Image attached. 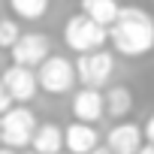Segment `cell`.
<instances>
[{
	"label": "cell",
	"instance_id": "obj_1",
	"mask_svg": "<svg viewBox=\"0 0 154 154\" xmlns=\"http://www.w3.org/2000/svg\"><path fill=\"white\" fill-rule=\"evenodd\" d=\"M109 42L121 57H145L154 51V15L142 6H121L109 27Z\"/></svg>",
	"mask_w": 154,
	"mask_h": 154
},
{
	"label": "cell",
	"instance_id": "obj_2",
	"mask_svg": "<svg viewBox=\"0 0 154 154\" xmlns=\"http://www.w3.org/2000/svg\"><path fill=\"white\" fill-rule=\"evenodd\" d=\"M63 42L69 51L75 54H88V51H100L109 42V27L97 24L94 18H88L85 12H75L63 21Z\"/></svg>",
	"mask_w": 154,
	"mask_h": 154
},
{
	"label": "cell",
	"instance_id": "obj_3",
	"mask_svg": "<svg viewBox=\"0 0 154 154\" xmlns=\"http://www.w3.org/2000/svg\"><path fill=\"white\" fill-rule=\"evenodd\" d=\"M36 127H39V121L30 106H12L0 118V145L12 148V151H24L33 145Z\"/></svg>",
	"mask_w": 154,
	"mask_h": 154
},
{
	"label": "cell",
	"instance_id": "obj_4",
	"mask_svg": "<svg viewBox=\"0 0 154 154\" xmlns=\"http://www.w3.org/2000/svg\"><path fill=\"white\" fill-rule=\"evenodd\" d=\"M36 79H39V91L51 94V97H60V94H69L79 82L75 75V63L63 54H51L39 69H36Z\"/></svg>",
	"mask_w": 154,
	"mask_h": 154
},
{
	"label": "cell",
	"instance_id": "obj_5",
	"mask_svg": "<svg viewBox=\"0 0 154 154\" xmlns=\"http://www.w3.org/2000/svg\"><path fill=\"white\" fill-rule=\"evenodd\" d=\"M112 69H115V54L100 48V51H88L75 57V75H79L82 88H103L112 79Z\"/></svg>",
	"mask_w": 154,
	"mask_h": 154
},
{
	"label": "cell",
	"instance_id": "obj_6",
	"mask_svg": "<svg viewBox=\"0 0 154 154\" xmlns=\"http://www.w3.org/2000/svg\"><path fill=\"white\" fill-rule=\"evenodd\" d=\"M9 57H12V63H18V66L39 69V66L51 57V39H48L45 33H36V30L21 33V39L15 42V48L9 51Z\"/></svg>",
	"mask_w": 154,
	"mask_h": 154
},
{
	"label": "cell",
	"instance_id": "obj_7",
	"mask_svg": "<svg viewBox=\"0 0 154 154\" xmlns=\"http://www.w3.org/2000/svg\"><path fill=\"white\" fill-rule=\"evenodd\" d=\"M0 82L6 85V91L12 94L15 106H27L36 94H39V79H36V69L30 66H18V63H9L0 75Z\"/></svg>",
	"mask_w": 154,
	"mask_h": 154
},
{
	"label": "cell",
	"instance_id": "obj_8",
	"mask_svg": "<svg viewBox=\"0 0 154 154\" xmlns=\"http://www.w3.org/2000/svg\"><path fill=\"white\" fill-rule=\"evenodd\" d=\"M72 118L82 121V124H97L103 115H106V94L97 91V88H79L72 94Z\"/></svg>",
	"mask_w": 154,
	"mask_h": 154
},
{
	"label": "cell",
	"instance_id": "obj_9",
	"mask_svg": "<svg viewBox=\"0 0 154 154\" xmlns=\"http://www.w3.org/2000/svg\"><path fill=\"white\" fill-rule=\"evenodd\" d=\"M142 139H145V133H142L139 124H133V121H118V124H112V130L106 133V148H109L112 154H139V148L145 145Z\"/></svg>",
	"mask_w": 154,
	"mask_h": 154
},
{
	"label": "cell",
	"instance_id": "obj_10",
	"mask_svg": "<svg viewBox=\"0 0 154 154\" xmlns=\"http://www.w3.org/2000/svg\"><path fill=\"white\" fill-rule=\"evenodd\" d=\"M63 139H66V154H91L100 148V133L94 124H82L75 121L63 130Z\"/></svg>",
	"mask_w": 154,
	"mask_h": 154
},
{
	"label": "cell",
	"instance_id": "obj_11",
	"mask_svg": "<svg viewBox=\"0 0 154 154\" xmlns=\"http://www.w3.org/2000/svg\"><path fill=\"white\" fill-rule=\"evenodd\" d=\"M30 151L36 154H66V139H63V130L51 121L39 124L36 127V136H33V145Z\"/></svg>",
	"mask_w": 154,
	"mask_h": 154
},
{
	"label": "cell",
	"instance_id": "obj_12",
	"mask_svg": "<svg viewBox=\"0 0 154 154\" xmlns=\"http://www.w3.org/2000/svg\"><path fill=\"white\" fill-rule=\"evenodd\" d=\"M133 112V94L124 85H112L106 91V115L115 121H127V115Z\"/></svg>",
	"mask_w": 154,
	"mask_h": 154
},
{
	"label": "cell",
	"instance_id": "obj_13",
	"mask_svg": "<svg viewBox=\"0 0 154 154\" xmlns=\"http://www.w3.org/2000/svg\"><path fill=\"white\" fill-rule=\"evenodd\" d=\"M82 12L88 18H94L97 24L112 27L115 18H118V12H121V3H118V0H82Z\"/></svg>",
	"mask_w": 154,
	"mask_h": 154
},
{
	"label": "cell",
	"instance_id": "obj_14",
	"mask_svg": "<svg viewBox=\"0 0 154 154\" xmlns=\"http://www.w3.org/2000/svg\"><path fill=\"white\" fill-rule=\"evenodd\" d=\"M51 6V0H9V9L21 21H39Z\"/></svg>",
	"mask_w": 154,
	"mask_h": 154
},
{
	"label": "cell",
	"instance_id": "obj_15",
	"mask_svg": "<svg viewBox=\"0 0 154 154\" xmlns=\"http://www.w3.org/2000/svg\"><path fill=\"white\" fill-rule=\"evenodd\" d=\"M18 39H21V24H18V18H0V48L12 51Z\"/></svg>",
	"mask_w": 154,
	"mask_h": 154
},
{
	"label": "cell",
	"instance_id": "obj_16",
	"mask_svg": "<svg viewBox=\"0 0 154 154\" xmlns=\"http://www.w3.org/2000/svg\"><path fill=\"white\" fill-rule=\"evenodd\" d=\"M12 106H15V100H12V94L6 91V85H3V82H0V118H3V115H6V112H9Z\"/></svg>",
	"mask_w": 154,
	"mask_h": 154
},
{
	"label": "cell",
	"instance_id": "obj_17",
	"mask_svg": "<svg viewBox=\"0 0 154 154\" xmlns=\"http://www.w3.org/2000/svg\"><path fill=\"white\" fill-rule=\"evenodd\" d=\"M142 133H145V142H148V145H154V115L142 124Z\"/></svg>",
	"mask_w": 154,
	"mask_h": 154
},
{
	"label": "cell",
	"instance_id": "obj_18",
	"mask_svg": "<svg viewBox=\"0 0 154 154\" xmlns=\"http://www.w3.org/2000/svg\"><path fill=\"white\" fill-rule=\"evenodd\" d=\"M139 154H154V145H148V142H145V145L139 148Z\"/></svg>",
	"mask_w": 154,
	"mask_h": 154
},
{
	"label": "cell",
	"instance_id": "obj_19",
	"mask_svg": "<svg viewBox=\"0 0 154 154\" xmlns=\"http://www.w3.org/2000/svg\"><path fill=\"white\" fill-rule=\"evenodd\" d=\"M0 154H21V151H12V148H0Z\"/></svg>",
	"mask_w": 154,
	"mask_h": 154
},
{
	"label": "cell",
	"instance_id": "obj_20",
	"mask_svg": "<svg viewBox=\"0 0 154 154\" xmlns=\"http://www.w3.org/2000/svg\"><path fill=\"white\" fill-rule=\"evenodd\" d=\"M91 154H112L109 148H97V151H91Z\"/></svg>",
	"mask_w": 154,
	"mask_h": 154
},
{
	"label": "cell",
	"instance_id": "obj_21",
	"mask_svg": "<svg viewBox=\"0 0 154 154\" xmlns=\"http://www.w3.org/2000/svg\"><path fill=\"white\" fill-rule=\"evenodd\" d=\"M21 154H36V151H21Z\"/></svg>",
	"mask_w": 154,
	"mask_h": 154
}]
</instances>
